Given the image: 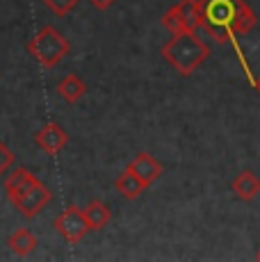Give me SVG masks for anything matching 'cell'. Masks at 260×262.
I'll use <instances>...</instances> for the list:
<instances>
[{
    "label": "cell",
    "instance_id": "cell-17",
    "mask_svg": "<svg viewBox=\"0 0 260 262\" xmlns=\"http://www.w3.org/2000/svg\"><path fill=\"white\" fill-rule=\"evenodd\" d=\"M253 87H256V92L260 94V75H258V78H256V80H253Z\"/></svg>",
    "mask_w": 260,
    "mask_h": 262
},
{
    "label": "cell",
    "instance_id": "cell-14",
    "mask_svg": "<svg viewBox=\"0 0 260 262\" xmlns=\"http://www.w3.org/2000/svg\"><path fill=\"white\" fill-rule=\"evenodd\" d=\"M44 5H46L48 9H51V12L55 14V16H67V14H71L73 9L78 7V3L80 0H41Z\"/></svg>",
    "mask_w": 260,
    "mask_h": 262
},
{
    "label": "cell",
    "instance_id": "cell-15",
    "mask_svg": "<svg viewBox=\"0 0 260 262\" xmlns=\"http://www.w3.org/2000/svg\"><path fill=\"white\" fill-rule=\"evenodd\" d=\"M12 164H14V153L9 150V146L0 139V176L7 173Z\"/></svg>",
    "mask_w": 260,
    "mask_h": 262
},
{
    "label": "cell",
    "instance_id": "cell-11",
    "mask_svg": "<svg viewBox=\"0 0 260 262\" xmlns=\"http://www.w3.org/2000/svg\"><path fill=\"white\" fill-rule=\"evenodd\" d=\"M82 212H84V219H87V224H89V230H103L105 226L110 224V219H112V210L98 199L89 201V205L82 210Z\"/></svg>",
    "mask_w": 260,
    "mask_h": 262
},
{
    "label": "cell",
    "instance_id": "cell-16",
    "mask_svg": "<svg viewBox=\"0 0 260 262\" xmlns=\"http://www.w3.org/2000/svg\"><path fill=\"white\" fill-rule=\"evenodd\" d=\"M87 3L92 5L94 9H98V12H105V9H110L114 3H117V0H87Z\"/></svg>",
    "mask_w": 260,
    "mask_h": 262
},
{
    "label": "cell",
    "instance_id": "cell-7",
    "mask_svg": "<svg viewBox=\"0 0 260 262\" xmlns=\"http://www.w3.org/2000/svg\"><path fill=\"white\" fill-rule=\"evenodd\" d=\"M67 142H69L67 130L59 123H55V121H48V123L34 135V144L48 155H59L62 148L67 146Z\"/></svg>",
    "mask_w": 260,
    "mask_h": 262
},
{
    "label": "cell",
    "instance_id": "cell-3",
    "mask_svg": "<svg viewBox=\"0 0 260 262\" xmlns=\"http://www.w3.org/2000/svg\"><path fill=\"white\" fill-rule=\"evenodd\" d=\"M160 53L181 75H192L210 57V46L197 32H181L171 34Z\"/></svg>",
    "mask_w": 260,
    "mask_h": 262
},
{
    "label": "cell",
    "instance_id": "cell-6",
    "mask_svg": "<svg viewBox=\"0 0 260 262\" xmlns=\"http://www.w3.org/2000/svg\"><path fill=\"white\" fill-rule=\"evenodd\" d=\"M53 226L69 244H78V242L89 233V224H87V219H84V212L80 208H76V205H69L62 214L55 216Z\"/></svg>",
    "mask_w": 260,
    "mask_h": 262
},
{
    "label": "cell",
    "instance_id": "cell-13",
    "mask_svg": "<svg viewBox=\"0 0 260 262\" xmlns=\"http://www.w3.org/2000/svg\"><path fill=\"white\" fill-rule=\"evenodd\" d=\"M84 92H87V87H84L82 78L76 73L64 75V78L57 82V94L62 96L67 103H78V100L84 96Z\"/></svg>",
    "mask_w": 260,
    "mask_h": 262
},
{
    "label": "cell",
    "instance_id": "cell-10",
    "mask_svg": "<svg viewBox=\"0 0 260 262\" xmlns=\"http://www.w3.org/2000/svg\"><path fill=\"white\" fill-rule=\"evenodd\" d=\"M114 189L119 191V196H121V199L135 201V199H139V196L144 194L146 185H144L130 169H126V171H121V173H119L117 180H114Z\"/></svg>",
    "mask_w": 260,
    "mask_h": 262
},
{
    "label": "cell",
    "instance_id": "cell-5",
    "mask_svg": "<svg viewBox=\"0 0 260 262\" xmlns=\"http://www.w3.org/2000/svg\"><path fill=\"white\" fill-rule=\"evenodd\" d=\"M203 25L201 0H181L162 16V28L171 34L181 32H197Z\"/></svg>",
    "mask_w": 260,
    "mask_h": 262
},
{
    "label": "cell",
    "instance_id": "cell-12",
    "mask_svg": "<svg viewBox=\"0 0 260 262\" xmlns=\"http://www.w3.org/2000/svg\"><path fill=\"white\" fill-rule=\"evenodd\" d=\"M37 244H39L37 237H34L28 228L14 230V233L9 235V242H7L9 251H12L14 255H18V258H26V255H30L34 249H37Z\"/></svg>",
    "mask_w": 260,
    "mask_h": 262
},
{
    "label": "cell",
    "instance_id": "cell-9",
    "mask_svg": "<svg viewBox=\"0 0 260 262\" xmlns=\"http://www.w3.org/2000/svg\"><path fill=\"white\" fill-rule=\"evenodd\" d=\"M231 191L237 196L240 201H244V203L253 201L260 194V180H258V176L253 173V171H249V169L240 171V173L233 178V183H231Z\"/></svg>",
    "mask_w": 260,
    "mask_h": 262
},
{
    "label": "cell",
    "instance_id": "cell-1",
    "mask_svg": "<svg viewBox=\"0 0 260 262\" xmlns=\"http://www.w3.org/2000/svg\"><path fill=\"white\" fill-rule=\"evenodd\" d=\"M203 32L219 43H231L237 50V37L256 28V14L244 0H201ZM240 53V50H237Z\"/></svg>",
    "mask_w": 260,
    "mask_h": 262
},
{
    "label": "cell",
    "instance_id": "cell-8",
    "mask_svg": "<svg viewBox=\"0 0 260 262\" xmlns=\"http://www.w3.org/2000/svg\"><path fill=\"white\" fill-rule=\"evenodd\" d=\"M126 169L133 171V173L137 176V178L142 180L144 185H146V187H148V185H153V183H156V180L160 178V176H162V171H164L162 164H160V162H158L156 158H153L151 153H146V150H142V153H137V155H135V158H133V162H130Z\"/></svg>",
    "mask_w": 260,
    "mask_h": 262
},
{
    "label": "cell",
    "instance_id": "cell-18",
    "mask_svg": "<svg viewBox=\"0 0 260 262\" xmlns=\"http://www.w3.org/2000/svg\"><path fill=\"white\" fill-rule=\"evenodd\" d=\"M256 260H260V249H258V253H256Z\"/></svg>",
    "mask_w": 260,
    "mask_h": 262
},
{
    "label": "cell",
    "instance_id": "cell-4",
    "mask_svg": "<svg viewBox=\"0 0 260 262\" xmlns=\"http://www.w3.org/2000/svg\"><path fill=\"white\" fill-rule=\"evenodd\" d=\"M69 50H71L69 41L53 28V25H44L28 43V53L32 55L46 71H51V69L57 67V64L69 55Z\"/></svg>",
    "mask_w": 260,
    "mask_h": 262
},
{
    "label": "cell",
    "instance_id": "cell-2",
    "mask_svg": "<svg viewBox=\"0 0 260 262\" xmlns=\"http://www.w3.org/2000/svg\"><path fill=\"white\" fill-rule=\"evenodd\" d=\"M5 194L14 210L26 219H34L53 201V191L26 167H16L5 178Z\"/></svg>",
    "mask_w": 260,
    "mask_h": 262
}]
</instances>
